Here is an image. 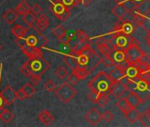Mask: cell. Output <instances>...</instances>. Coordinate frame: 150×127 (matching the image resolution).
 I'll use <instances>...</instances> for the list:
<instances>
[{
  "label": "cell",
  "instance_id": "cell-1",
  "mask_svg": "<svg viewBox=\"0 0 150 127\" xmlns=\"http://www.w3.org/2000/svg\"><path fill=\"white\" fill-rule=\"evenodd\" d=\"M50 67V63L42 56L28 57L23 64L21 72L27 77H42Z\"/></svg>",
  "mask_w": 150,
  "mask_h": 127
},
{
  "label": "cell",
  "instance_id": "cell-2",
  "mask_svg": "<svg viewBox=\"0 0 150 127\" xmlns=\"http://www.w3.org/2000/svg\"><path fill=\"white\" fill-rule=\"evenodd\" d=\"M112 84L113 83L110 80L108 74H106L104 72H100L88 82V86L92 92H96L98 94L101 93L110 94V88Z\"/></svg>",
  "mask_w": 150,
  "mask_h": 127
},
{
  "label": "cell",
  "instance_id": "cell-3",
  "mask_svg": "<svg viewBox=\"0 0 150 127\" xmlns=\"http://www.w3.org/2000/svg\"><path fill=\"white\" fill-rule=\"evenodd\" d=\"M125 53L128 61L138 62L141 60L146 54L139 47V42L133 37L130 36L128 45L125 49Z\"/></svg>",
  "mask_w": 150,
  "mask_h": 127
},
{
  "label": "cell",
  "instance_id": "cell-4",
  "mask_svg": "<svg viewBox=\"0 0 150 127\" xmlns=\"http://www.w3.org/2000/svg\"><path fill=\"white\" fill-rule=\"evenodd\" d=\"M33 29V33H29V35H26L25 42L28 45L37 48V49H43L46 44L48 43V39L42 35V32H40L35 26L31 27Z\"/></svg>",
  "mask_w": 150,
  "mask_h": 127
},
{
  "label": "cell",
  "instance_id": "cell-5",
  "mask_svg": "<svg viewBox=\"0 0 150 127\" xmlns=\"http://www.w3.org/2000/svg\"><path fill=\"white\" fill-rule=\"evenodd\" d=\"M54 92L56 96L64 104L69 103L77 94L75 88L69 82H64L61 84L58 87L56 88Z\"/></svg>",
  "mask_w": 150,
  "mask_h": 127
},
{
  "label": "cell",
  "instance_id": "cell-6",
  "mask_svg": "<svg viewBox=\"0 0 150 127\" xmlns=\"http://www.w3.org/2000/svg\"><path fill=\"white\" fill-rule=\"evenodd\" d=\"M49 1L50 4L49 11L58 20H60L61 21H66L71 17V13L70 8L64 6L59 0H57L56 2L51 1V0H49Z\"/></svg>",
  "mask_w": 150,
  "mask_h": 127
},
{
  "label": "cell",
  "instance_id": "cell-7",
  "mask_svg": "<svg viewBox=\"0 0 150 127\" xmlns=\"http://www.w3.org/2000/svg\"><path fill=\"white\" fill-rule=\"evenodd\" d=\"M135 30V27L130 20H122L118 24H117L111 32V35H123L130 36Z\"/></svg>",
  "mask_w": 150,
  "mask_h": 127
},
{
  "label": "cell",
  "instance_id": "cell-8",
  "mask_svg": "<svg viewBox=\"0 0 150 127\" xmlns=\"http://www.w3.org/2000/svg\"><path fill=\"white\" fill-rule=\"evenodd\" d=\"M15 42L17 43V45L21 48V51L27 56V57H34V56H42V49L29 46L25 42V38L24 37H21V38H16L15 39Z\"/></svg>",
  "mask_w": 150,
  "mask_h": 127
},
{
  "label": "cell",
  "instance_id": "cell-9",
  "mask_svg": "<svg viewBox=\"0 0 150 127\" xmlns=\"http://www.w3.org/2000/svg\"><path fill=\"white\" fill-rule=\"evenodd\" d=\"M0 95H1L5 106H10L12 105L17 99L16 96V91L10 86L6 85V87L0 92Z\"/></svg>",
  "mask_w": 150,
  "mask_h": 127
},
{
  "label": "cell",
  "instance_id": "cell-10",
  "mask_svg": "<svg viewBox=\"0 0 150 127\" xmlns=\"http://www.w3.org/2000/svg\"><path fill=\"white\" fill-rule=\"evenodd\" d=\"M85 118L88 123H90L93 126H96L102 120V113L96 108H92L89 111H88Z\"/></svg>",
  "mask_w": 150,
  "mask_h": 127
},
{
  "label": "cell",
  "instance_id": "cell-11",
  "mask_svg": "<svg viewBox=\"0 0 150 127\" xmlns=\"http://www.w3.org/2000/svg\"><path fill=\"white\" fill-rule=\"evenodd\" d=\"M110 80L112 81V83L117 82V81H120L125 76V68L122 67L121 66H115L114 68L110 72V73L108 74Z\"/></svg>",
  "mask_w": 150,
  "mask_h": 127
},
{
  "label": "cell",
  "instance_id": "cell-12",
  "mask_svg": "<svg viewBox=\"0 0 150 127\" xmlns=\"http://www.w3.org/2000/svg\"><path fill=\"white\" fill-rule=\"evenodd\" d=\"M126 91V86L121 81H117L111 85L110 88V95H112L116 98H120Z\"/></svg>",
  "mask_w": 150,
  "mask_h": 127
},
{
  "label": "cell",
  "instance_id": "cell-13",
  "mask_svg": "<svg viewBox=\"0 0 150 127\" xmlns=\"http://www.w3.org/2000/svg\"><path fill=\"white\" fill-rule=\"evenodd\" d=\"M125 99L128 102L129 105L134 109H136L139 104L144 102V100L142 99V97L138 93H136L135 90L130 91L129 95L125 97Z\"/></svg>",
  "mask_w": 150,
  "mask_h": 127
},
{
  "label": "cell",
  "instance_id": "cell-14",
  "mask_svg": "<svg viewBox=\"0 0 150 127\" xmlns=\"http://www.w3.org/2000/svg\"><path fill=\"white\" fill-rule=\"evenodd\" d=\"M110 56L113 59V61L115 62L116 66L117 65H119V66L124 65V64H125L128 61L127 58H126L125 51L122 50V49H113Z\"/></svg>",
  "mask_w": 150,
  "mask_h": 127
},
{
  "label": "cell",
  "instance_id": "cell-15",
  "mask_svg": "<svg viewBox=\"0 0 150 127\" xmlns=\"http://www.w3.org/2000/svg\"><path fill=\"white\" fill-rule=\"evenodd\" d=\"M49 25H50V20H49L48 16L45 14H40V16L36 19V20L34 24V26L40 32L45 31L48 28Z\"/></svg>",
  "mask_w": 150,
  "mask_h": 127
},
{
  "label": "cell",
  "instance_id": "cell-16",
  "mask_svg": "<svg viewBox=\"0 0 150 127\" xmlns=\"http://www.w3.org/2000/svg\"><path fill=\"white\" fill-rule=\"evenodd\" d=\"M111 13L120 20H125V18L131 13L124 5H117L112 8Z\"/></svg>",
  "mask_w": 150,
  "mask_h": 127
},
{
  "label": "cell",
  "instance_id": "cell-17",
  "mask_svg": "<svg viewBox=\"0 0 150 127\" xmlns=\"http://www.w3.org/2000/svg\"><path fill=\"white\" fill-rule=\"evenodd\" d=\"M3 19L7 25H13L19 18V14L14 9H8L3 13Z\"/></svg>",
  "mask_w": 150,
  "mask_h": 127
},
{
  "label": "cell",
  "instance_id": "cell-18",
  "mask_svg": "<svg viewBox=\"0 0 150 127\" xmlns=\"http://www.w3.org/2000/svg\"><path fill=\"white\" fill-rule=\"evenodd\" d=\"M38 119L43 125H50L54 121V116L49 110L42 109L38 114Z\"/></svg>",
  "mask_w": 150,
  "mask_h": 127
},
{
  "label": "cell",
  "instance_id": "cell-19",
  "mask_svg": "<svg viewBox=\"0 0 150 127\" xmlns=\"http://www.w3.org/2000/svg\"><path fill=\"white\" fill-rule=\"evenodd\" d=\"M71 73L77 77V79L79 80H85L89 75L90 71L88 69H87L86 67L77 66L76 67H74L72 69V72Z\"/></svg>",
  "mask_w": 150,
  "mask_h": 127
},
{
  "label": "cell",
  "instance_id": "cell-20",
  "mask_svg": "<svg viewBox=\"0 0 150 127\" xmlns=\"http://www.w3.org/2000/svg\"><path fill=\"white\" fill-rule=\"evenodd\" d=\"M123 115H124V116L129 121V123H134L136 121H139V116H140L141 114H139V113L137 111L136 109L131 108V109H129L128 110H126L125 112H124Z\"/></svg>",
  "mask_w": 150,
  "mask_h": 127
},
{
  "label": "cell",
  "instance_id": "cell-21",
  "mask_svg": "<svg viewBox=\"0 0 150 127\" xmlns=\"http://www.w3.org/2000/svg\"><path fill=\"white\" fill-rule=\"evenodd\" d=\"M63 61L66 64V65L72 70L74 67H76L78 66V62H77V57L76 55H75L72 51L68 54V55H64L63 57Z\"/></svg>",
  "mask_w": 150,
  "mask_h": 127
},
{
  "label": "cell",
  "instance_id": "cell-22",
  "mask_svg": "<svg viewBox=\"0 0 150 127\" xmlns=\"http://www.w3.org/2000/svg\"><path fill=\"white\" fill-rule=\"evenodd\" d=\"M28 28H24L23 26L20 25V24H16L12 29H11V33L16 37V38H21V37H25L27 33H28Z\"/></svg>",
  "mask_w": 150,
  "mask_h": 127
},
{
  "label": "cell",
  "instance_id": "cell-23",
  "mask_svg": "<svg viewBox=\"0 0 150 127\" xmlns=\"http://www.w3.org/2000/svg\"><path fill=\"white\" fill-rule=\"evenodd\" d=\"M22 20L28 28H31L34 26V24L36 20V15H35L31 12H28V13H25L24 15H22Z\"/></svg>",
  "mask_w": 150,
  "mask_h": 127
},
{
  "label": "cell",
  "instance_id": "cell-24",
  "mask_svg": "<svg viewBox=\"0 0 150 127\" xmlns=\"http://www.w3.org/2000/svg\"><path fill=\"white\" fill-rule=\"evenodd\" d=\"M14 10L17 12V13H18L19 15H24L25 13L30 12L31 6L27 3V1H24V0H23L22 2H21V3L15 7Z\"/></svg>",
  "mask_w": 150,
  "mask_h": 127
},
{
  "label": "cell",
  "instance_id": "cell-25",
  "mask_svg": "<svg viewBox=\"0 0 150 127\" xmlns=\"http://www.w3.org/2000/svg\"><path fill=\"white\" fill-rule=\"evenodd\" d=\"M14 117H15V115L11 110L5 109L1 115V117H0V120H1L4 123L8 124L14 119Z\"/></svg>",
  "mask_w": 150,
  "mask_h": 127
},
{
  "label": "cell",
  "instance_id": "cell-26",
  "mask_svg": "<svg viewBox=\"0 0 150 127\" xmlns=\"http://www.w3.org/2000/svg\"><path fill=\"white\" fill-rule=\"evenodd\" d=\"M146 19L145 15H143L139 13H137L133 14L132 22L133 25H135L137 27H142L146 23Z\"/></svg>",
  "mask_w": 150,
  "mask_h": 127
},
{
  "label": "cell",
  "instance_id": "cell-27",
  "mask_svg": "<svg viewBox=\"0 0 150 127\" xmlns=\"http://www.w3.org/2000/svg\"><path fill=\"white\" fill-rule=\"evenodd\" d=\"M22 91L24 92V94L26 95L27 98H31L36 92L35 87H34V85L32 83H27L25 84L22 87H21Z\"/></svg>",
  "mask_w": 150,
  "mask_h": 127
},
{
  "label": "cell",
  "instance_id": "cell-28",
  "mask_svg": "<svg viewBox=\"0 0 150 127\" xmlns=\"http://www.w3.org/2000/svg\"><path fill=\"white\" fill-rule=\"evenodd\" d=\"M109 95H110L109 93H101V94H99L96 103L101 108H104L108 104V102H110V96Z\"/></svg>",
  "mask_w": 150,
  "mask_h": 127
},
{
  "label": "cell",
  "instance_id": "cell-29",
  "mask_svg": "<svg viewBox=\"0 0 150 127\" xmlns=\"http://www.w3.org/2000/svg\"><path fill=\"white\" fill-rule=\"evenodd\" d=\"M116 106L117 107L118 109H120V110L122 111V113L125 112L126 110H128L129 109L132 108V107L129 105V103H128V102L126 101L125 98H120V99L117 102Z\"/></svg>",
  "mask_w": 150,
  "mask_h": 127
},
{
  "label": "cell",
  "instance_id": "cell-30",
  "mask_svg": "<svg viewBox=\"0 0 150 127\" xmlns=\"http://www.w3.org/2000/svg\"><path fill=\"white\" fill-rule=\"evenodd\" d=\"M52 33L57 39H60L61 37H63L64 35H66V29L62 25H58L53 28Z\"/></svg>",
  "mask_w": 150,
  "mask_h": 127
},
{
  "label": "cell",
  "instance_id": "cell-31",
  "mask_svg": "<svg viewBox=\"0 0 150 127\" xmlns=\"http://www.w3.org/2000/svg\"><path fill=\"white\" fill-rule=\"evenodd\" d=\"M75 36L79 42L82 43H87V42L88 41V35L82 29H77L75 32Z\"/></svg>",
  "mask_w": 150,
  "mask_h": 127
},
{
  "label": "cell",
  "instance_id": "cell-32",
  "mask_svg": "<svg viewBox=\"0 0 150 127\" xmlns=\"http://www.w3.org/2000/svg\"><path fill=\"white\" fill-rule=\"evenodd\" d=\"M100 62L103 63L106 67H112L116 66L110 56H103V57H100Z\"/></svg>",
  "mask_w": 150,
  "mask_h": 127
},
{
  "label": "cell",
  "instance_id": "cell-33",
  "mask_svg": "<svg viewBox=\"0 0 150 127\" xmlns=\"http://www.w3.org/2000/svg\"><path fill=\"white\" fill-rule=\"evenodd\" d=\"M55 73H56V75L57 76V78H58L59 80H61L66 79V78L68 77V75H69L68 71H67V69H66L64 66H60V67L56 71Z\"/></svg>",
  "mask_w": 150,
  "mask_h": 127
},
{
  "label": "cell",
  "instance_id": "cell-34",
  "mask_svg": "<svg viewBox=\"0 0 150 127\" xmlns=\"http://www.w3.org/2000/svg\"><path fill=\"white\" fill-rule=\"evenodd\" d=\"M43 87H44V89H45L46 91L52 93V92H54V91L56 90V88H57V84H56L52 80H47V81L45 82Z\"/></svg>",
  "mask_w": 150,
  "mask_h": 127
},
{
  "label": "cell",
  "instance_id": "cell-35",
  "mask_svg": "<svg viewBox=\"0 0 150 127\" xmlns=\"http://www.w3.org/2000/svg\"><path fill=\"white\" fill-rule=\"evenodd\" d=\"M59 1L69 8L78 6L81 4V0H59Z\"/></svg>",
  "mask_w": 150,
  "mask_h": 127
},
{
  "label": "cell",
  "instance_id": "cell-36",
  "mask_svg": "<svg viewBox=\"0 0 150 127\" xmlns=\"http://www.w3.org/2000/svg\"><path fill=\"white\" fill-rule=\"evenodd\" d=\"M102 119H103L106 123H110L114 119V114L110 110H106L102 114Z\"/></svg>",
  "mask_w": 150,
  "mask_h": 127
},
{
  "label": "cell",
  "instance_id": "cell-37",
  "mask_svg": "<svg viewBox=\"0 0 150 127\" xmlns=\"http://www.w3.org/2000/svg\"><path fill=\"white\" fill-rule=\"evenodd\" d=\"M42 11V6H41L39 4H37V3H36V4H34V6H31V10H30V12L33 13L35 15H39V14H41Z\"/></svg>",
  "mask_w": 150,
  "mask_h": 127
},
{
  "label": "cell",
  "instance_id": "cell-38",
  "mask_svg": "<svg viewBox=\"0 0 150 127\" xmlns=\"http://www.w3.org/2000/svg\"><path fill=\"white\" fill-rule=\"evenodd\" d=\"M60 43L63 44V45H69L71 41V36H68V35H64L63 37H61L60 39H58Z\"/></svg>",
  "mask_w": 150,
  "mask_h": 127
},
{
  "label": "cell",
  "instance_id": "cell-39",
  "mask_svg": "<svg viewBox=\"0 0 150 127\" xmlns=\"http://www.w3.org/2000/svg\"><path fill=\"white\" fill-rule=\"evenodd\" d=\"M98 95H99L98 93H96V92H92V91H91V93H89V94L88 95V100H90L92 102L96 103Z\"/></svg>",
  "mask_w": 150,
  "mask_h": 127
},
{
  "label": "cell",
  "instance_id": "cell-40",
  "mask_svg": "<svg viewBox=\"0 0 150 127\" xmlns=\"http://www.w3.org/2000/svg\"><path fill=\"white\" fill-rule=\"evenodd\" d=\"M78 81H79V80L77 79V77L75 76L72 73H71V75H68L67 82H69L70 84H71V85H75V84H76Z\"/></svg>",
  "mask_w": 150,
  "mask_h": 127
},
{
  "label": "cell",
  "instance_id": "cell-41",
  "mask_svg": "<svg viewBox=\"0 0 150 127\" xmlns=\"http://www.w3.org/2000/svg\"><path fill=\"white\" fill-rule=\"evenodd\" d=\"M16 96H17V99H19L21 101H24V100L28 99L27 96H26V95L24 94V92L22 91L21 88H20L18 91H16Z\"/></svg>",
  "mask_w": 150,
  "mask_h": 127
},
{
  "label": "cell",
  "instance_id": "cell-42",
  "mask_svg": "<svg viewBox=\"0 0 150 127\" xmlns=\"http://www.w3.org/2000/svg\"><path fill=\"white\" fill-rule=\"evenodd\" d=\"M30 80H31V83L34 86H38L42 81V77H31Z\"/></svg>",
  "mask_w": 150,
  "mask_h": 127
},
{
  "label": "cell",
  "instance_id": "cell-43",
  "mask_svg": "<svg viewBox=\"0 0 150 127\" xmlns=\"http://www.w3.org/2000/svg\"><path fill=\"white\" fill-rule=\"evenodd\" d=\"M94 0H81V4H82L84 6H88Z\"/></svg>",
  "mask_w": 150,
  "mask_h": 127
},
{
  "label": "cell",
  "instance_id": "cell-44",
  "mask_svg": "<svg viewBox=\"0 0 150 127\" xmlns=\"http://www.w3.org/2000/svg\"><path fill=\"white\" fill-rule=\"evenodd\" d=\"M145 40H146V42L147 46L150 48V31H147V32H146V36H145Z\"/></svg>",
  "mask_w": 150,
  "mask_h": 127
},
{
  "label": "cell",
  "instance_id": "cell-45",
  "mask_svg": "<svg viewBox=\"0 0 150 127\" xmlns=\"http://www.w3.org/2000/svg\"><path fill=\"white\" fill-rule=\"evenodd\" d=\"M144 116H145V117L146 118V120L148 121V123H150V108L147 109L146 110Z\"/></svg>",
  "mask_w": 150,
  "mask_h": 127
},
{
  "label": "cell",
  "instance_id": "cell-46",
  "mask_svg": "<svg viewBox=\"0 0 150 127\" xmlns=\"http://www.w3.org/2000/svg\"><path fill=\"white\" fill-rule=\"evenodd\" d=\"M117 5H123L125 3V0H114Z\"/></svg>",
  "mask_w": 150,
  "mask_h": 127
},
{
  "label": "cell",
  "instance_id": "cell-47",
  "mask_svg": "<svg viewBox=\"0 0 150 127\" xmlns=\"http://www.w3.org/2000/svg\"><path fill=\"white\" fill-rule=\"evenodd\" d=\"M2 68H3V64H0V83H1V76H2Z\"/></svg>",
  "mask_w": 150,
  "mask_h": 127
},
{
  "label": "cell",
  "instance_id": "cell-48",
  "mask_svg": "<svg viewBox=\"0 0 150 127\" xmlns=\"http://www.w3.org/2000/svg\"><path fill=\"white\" fill-rule=\"evenodd\" d=\"M4 106H5V104H4L3 99H2L1 95H0V108H2V107H4Z\"/></svg>",
  "mask_w": 150,
  "mask_h": 127
},
{
  "label": "cell",
  "instance_id": "cell-49",
  "mask_svg": "<svg viewBox=\"0 0 150 127\" xmlns=\"http://www.w3.org/2000/svg\"><path fill=\"white\" fill-rule=\"evenodd\" d=\"M132 1H134L137 5H139L140 3H142V2L146 1V0H132Z\"/></svg>",
  "mask_w": 150,
  "mask_h": 127
},
{
  "label": "cell",
  "instance_id": "cell-50",
  "mask_svg": "<svg viewBox=\"0 0 150 127\" xmlns=\"http://www.w3.org/2000/svg\"><path fill=\"white\" fill-rule=\"evenodd\" d=\"M6 109L5 107L0 108V117H1V115H2V113H3V111H4V109Z\"/></svg>",
  "mask_w": 150,
  "mask_h": 127
},
{
  "label": "cell",
  "instance_id": "cell-51",
  "mask_svg": "<svg viewBox=\"0 0 150 127\" xmlns=\"http://www.w3.org/2000/svg\"><path fill=\"white\" fill-rule=\"evenodd\" d=\"M3 49V46H2V44L1 43H0V50H1Z\"/></svg>",
  "mask_w": 150,
  "mask_h": 127
},
{
  "label": "cell",
  "instance_id": "cell-52",
  "mask_svg": "<svg viewBox=\"0 0 150 127\" xmlns=\"http://www.w3.org/2000/svg\"><path fill=\"white\" fill-rule=\"evenodd\" d=\"M149 23H150V20H149Z\"/></svg>",
  "mask_w": 150,
  "mask_h": 127
},
{
  "label": "cell",
  "instance_id": "cell-53",
  "mask_svg": "<svg viewBox=\"0 0 150 127\" xmlns=\"http://www.w3.org/2000/svg\"><path fill=\"white\" fill-rule=\"evenodd\" d=\"M24 1H27V0H24Z\"/></svg>",
  "mask_w": 150,
  "mask_h": 127
},
{
  "label": "cell",
  "instance_id": "cell-54",
  "mask_svg": "<svg viewBox=\"0 0 150 127\" xmlns=\"http://www.w3.org/2000/svg\"><path fill=\"white\" fill-rule=\"evenodd\" d=\"M149 86H150V82H149Z\"/></svg>",
  "mask_w": 150,
  "mask_h": 127
},
{
  "label": "cell",
  "instance_id": "cell-55",
  "mask_svg": "<svg viewBox=\"0 0 150 127\" xmlns=\"http://www.w3.org/2000/svg\"><path fill=\"white\" fill-rule=\"evenodd\" d=\"M149 64H150V63H149Z\"/></svg>",
  "mask_w": 150,
  "mask_h": 127
}]
</instances>
